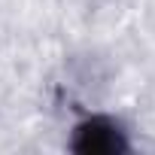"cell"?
<instances>
[{
    "mask_svg": "<svg viewBox=\"0 0 155 155\" xmlns=\"http://www.w3.org/2000/svg\"><path fill=\"white\" fill-rule=\"evenodd\" d=\"M70 149L79 155H125L131 152L128 131L110 116H88L73 128Z\"/></svg>",
    "mask_w": 155,
    "mask_h": 155,
    "instance_id": "1",
    "label": "cell"
}]
</instances>
